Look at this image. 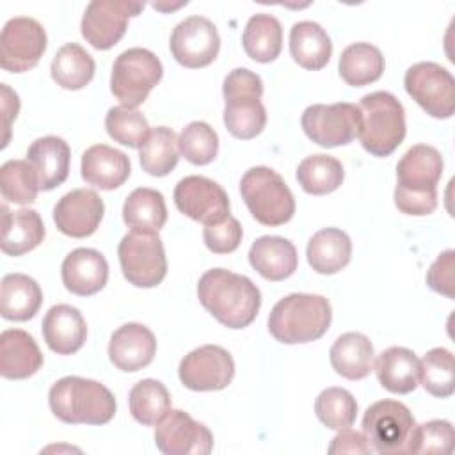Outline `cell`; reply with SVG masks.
<instances>
[{
    "mask_svg": "<svg viewBox=\"0 0 455 455\" xmlns=\"http://www.w3.org/2000/svg\"><path fill=\"white\" fill-rule=\"evenodd\" d=\"M128 405L135 421L151 427L169 412L171 395L160 380L142 379L130 389Z\"/></svg>",
    "mask_w": 455,
    "mask_h": 455,
    "instance_id": "cell-39",
    "label": "cell"
},
{
    "mask_svg": "<svg viewBox=\"0 0 455 455\" xmlns=\"http://www.w3.org/2000/svg\"><path fill=\"white\" fill-rule=\"evenodd\" d=\"M395 204L405 215H430L437 208V190L427 194H407L395 190Z\"/></svg>",
    "mask_w": 455,
    "mask_h": 455,
    "instance_id": "cell-48",
    "label": "cell"
},
{
    "mask_svg": "<svg viewBox=\"0 0 455 455\" xmlns=\"http://www.w3.org/2000/svg\"><path fill=\"white\" fill-rule=\"evenodd\" d=\"M181 384L192 391H219L231 384L235 361L219 345H203L188 352L178 366Z\"/></svg>",
    "mask_w": 455,
    "mask_h": 455,
    "instance_id": "cell-14",
    "label": "cell"
},
{
    "mask_svg": "<svg viewBox=\"0 0 455 455\" xmlns=\"http://www.w3.org/2000/svg\"><path fill=\"white\" fill-rule=\"evenodd\" d=\"M329 453H355V455H366V453H371V446L366 439L364 434L357 432V430H352L350 427L348 428H343L339 430L331 444H329Z\"/></svg>",
    "mask_w": 455,
    "mask_h": 455,
    "instance_id": "cell-49",
    "label": "cell"
},
{
    "mask_svg": "<svg viewBox=\"0 0 455 455\" xmlns=\"http://www.w3.org/2000/svg\"><path fill=\"white\" fill-rule=\"evenodd\" d=\"M414 418L398 400H379L363 416V434L379 453H405Z\"/></svg>",
    "mask_w": 455,
    "mask_h": 455,
    "instance_id": "cell-11",
    "label": "cell"
},
{
    "mask_svg": "<svg viewBox=\"0 0 455 455\" xmlns=\"http://www.w3.org/2000/svg\"><path fill=\"white\" fill-rule=\"evenodd\" d=\"M123 220L132 229H162L167 220V206L164 196L155 188H135L123 204Z\"/></svg>",
    "mask_w": 455,
    "mask_h": 455,
    "instance_id": "cell-36",
    "label": "cell"
},
{
    "mask_svg": "<svg viewBox=\"0 0 455 455\" xmlns=\"http://www.w3.org/2000/svg\"><path fill=\"white\" fill-rule=\"evenodd\" d=\"M0 89H2V114H4L2 148H5L9 142V135H11V123H12V119H16L18 110H20V100H18V94L7 84H2Z\"/></svg>",
    "mask_w": 455,
    "mask_h": 455,
    "instance_id": "cell-50",
    "label": "cell"
},
{
    "mask_svg": "<svg viewBox=\"0 0 455 455\" xmlns=\"http://www.w3.org/2000/svg\"><path fill=\"white\" fill-rule=\"evenodd\" d=\"M290 55L304 69H322L332 55L331 37L316 21H297L290 30Z\"/></svg>",
    "mask_w": 455,
    "mask_h": 455,
    "instance_id": "cell-32",
    "label": "cell"
},
{
    "mask_svg": "<svg viewBox=\"0 0 455 455\" xmlns=\"http://www.w3.org/2000/svg\"><path fill=\"white\" fill-rule=\"evenodd\" d=\"M249 263L261 277L268 281H283L297 270L299 256L290 240L265 235L252 242L249 249Z\"/></svg>",
    "mask_w": 455,
    "mask_h": 455,
    "instance_id": "cell-26",
    "label": "cell"
},
{
    "mask_svg": "<svg viewBox=\"0 0 455 455\" xmlns=\"http://www.w3.org/2000/svg\"><path fill=\"white\" fill-rule=\"evenodd\" d=\"M176 208L192 220L204 226L220 222L229 215V199L226 190L204 176H185L174 188Z\"/></svg>",
    "mask_w": 455,
    "mask_h": 455,
    "instance_id": "cell-17",
    "label": "cell"
},
{
    "mask_svg": "<svg viewBox=\"0 0 455 455\" xmlns=\"http://www.w3.org/2000/svg\"><path fill=\"white\" fill-rule=\"evenodd\" d=\"M103 213V199L94 190L75 188L57 201L53 220L60 233L71 238H85L98 229Z\"/></svg>",
    "mask_w": 455,
    "mask_h": 455,
    "instance_id": "cell-18",
    "label": "cell"
},
{
    "mask_svg": "<svg viewBox=\"0 0 455 455\" xmlns=\"http://www.w3.org/2000/svg\"><path fill=\"white\" fill-rule=\"evenodd\" d=\"M304 133L322 148L350 144L361 130V110L354 103H315L300 117Z\"/></svg>",
    "mask_w": 455,
    "mask_h": 455,
    "instance_id": "cell-9",
    "label": "cell"
},
{
    "mask_svg": "<svg viewBox=\"0 0 455 455\" xmlns=\"http://www.w3.org/2000/svg\"><path fill=\"white\" fill-rule=\"evenodd\" d=\"M43 304L39 284L25 274H7L0 284V315L5 320L27 322Z\"/></svg>",
    "mask_w": 455,
    "mask_h": 455,
    "instance_id": "cell-31",
    "label": "cell"
},
{
    "mask_svg": "<svg viewBox=\"0 0 455 455\" xmlns=\"http://www.w3.org/2000/svg\"><path fill=\"white\" fill-rule=\"evenodd\" d=\"M123 275L139 288L160 284L167 274V258L158 231L132 229L117 247Z\"/></svg>",
    "mask_w": 455,
    "mask_h": 455,
    "instance_id": "cell-8",
    "label": "cell"
},
{
    "mask_svg": "<svg viewBox=\"0 0 455 455\" xmlns=\"http://www.w3.org/2000/svg\"><path fill=\"white\" fill-rule=\"evenodd\" d=\"M46 50L43 25L28 16L11 18L0 34V66L11 73H23L37 66Z\"/></svg>",
    "mask_w": 455,
    "mask_h": 455,
    "instance_id": "cell-13",
    "label": "cell"
},
{
    "mask_svg": "<svg viewBox=\"0 0 455 455\" xmlns=\"http://www.w3.org/2000/svg\"><path fill=\"white\" fill-rule=\"evenodd\" d=\"M331 320L332 309L325 297L290 293L272 307L268 315V331L279 343H309L327 332Z\"/></svg>",
    "mask_w": 455,
    "mask_h": 455,
    "instance_id": "cell-3",
    "label": "cell"
},
{
    "mask_svg": "<svg viewBox=\"0 0 455 455\" xmlns=\"http://www.w3.org/2000/svg\"><path fill=\"white\" fill-rule=\"evenodd\" d=\"M0 192L7 203L30 204L36 201L39 183L28 160H7L0 167Z\"/></svg>",
    "mask_w": 455,
    "mask_h": 455,
    "instance_id": "cell-41",
    "label": "cell"
},
{
    "mask_svg": "<svg viewBox=\"0 0 455 455\" xmlns=\"http://www.w3.org/2000/svg\"><path fill=\"white\" fill-rule=\"evenodd\" d=\"M43 366V354L36 339L21 329L0 334V373L11 380L32 377Z\"/></svg>",
    "mask_w": 455,
    "mask_h": 455,
    "instance_id": "cell-25",
    "label": "cell"
},
{
    "mask_svg": "<svg viewBox=\"0 0 455 455\" xmlns=\"http://www.w3.org/2000/svg\"><path fill=\"white\" fill-rule=\"evenodd\" d=\"M160 59L146 48H128L112 64L110 91L130 108L142 105L151 89L162 80Z\"/></svg>",
    "mask_w": 455,
    "mask_h": 455,
    "instance_id": "cell-7",
    "label": "cell"
},
{
    "mask_svg": "<svg viewBox=\"0 0 455 455\" xmlns=\"http://www.w3.org/2000/svg\"><path fill=\"white\" fill-rule=\"evenodd\" d=\"M80 171L89 185L100 190H114L128 180L132 167L123 151L107 144H94L84 151Z\"/></svg>",
    "mask_w": 455,
    "mask_h": 455,
    "instance_id": "cell-24",
    "label": "cell"
},
{
    "mask_svg": "<svg viewBox=\"0 0 455 455\" xmlns=\"http://www.w3.org/2000/svg\"><path fill=\"white\" fill-rule=\"evenodd\" d=\"M443 176V156L428 144L409 148L396 164L395 190L407 194H427L437 190Z\"/></svg>",
    "mask_w": 455,
    "mask_h": 455,
    "instance_id": "cell-19",
    "label": "cell"
},
{
    "mask_svg": "<svg viewBox=\"0 0 455 455\" xmlns=\"http://www.w3.org/2000/svg\"><path fill=\"white\" fill-rule=\"evenodd\" d=\"M345 178L343 165L331 155L306 156L297 167V181L304 192L311 196H323L334 192Z\"/></svg>",
    "mask_w": 455,
    "mask_h": 455,
    "instance_id": "cell-37",
    "label": "cell"
},
{
    "mask_svg": "<svg viewBox=\"0 0 455 455\" xmlns=\"http://www.w3.org/2000/svg\"><path fill=\"white\" fill-rule=\"evenodd\" d=\"M155 444L165 455H208L213 450V435L188 412L169 409L156 423Z\"/></svg>",
    "mask_w": 455,
    "mask_h": 455,
    "instance_id": "cell-16",
    "label": "cell"
},
{
    "mask_svg": "<svg viewBox=\"0 0 455 455\" xmlns=\"http://www.w3.org/2000/svg\"><path fill=\"white\" fill-rule=\"evenodd\" d=\"M315 412L327 428L343 430L355 421L357 402L343 387H327L316 396Z\"/></svg>",
    "mask_w": 455,
    "mask_h": 455,
    "instance_id": "cell-43",
    "label": "cell"
},
{
    "mask_svg": "<svg viewBox=\"0 0 455 455\" xmlns=\"http://www.w3.org/2000/svg\"><path fill=\"white\" fill-rule=\"evenodd\" d=\"M339 76L352 87L377 82L384 73V55L370 43H352L339 55Z\"/></svg>",
    "mask_w": 455,
    "mask_h": 455,
    "instance_id": "cell-34",
    "label": "cell"
},
{
    "mask_svg": "<svg viewBox=\"0 0 455 455\" xmlns=\"http://www.w3.org/2000/svg\"><path fill=\"white\" fill-rule=\"evenodd\" d=\"M105 128L116 142L133 149H140L151 132L146 117L137 108L124 105L108 108L105 116Z\"/></svg>",
    "mask_w": 455,
    "mask_h": 455,
    "instance_id": "cell-42",
    "label": "cell"
},
{
    "mask_svg": "<svg viewBox=\"0 0 455 455\" xmlns=\"http://www.w3.org/2000/svg\"><path fill=\"white\" fill-rule=\"evenodd\" d=\"M245 53L256 62H272L283 48L281 21L267 12H258L249 18L242 34Z\"/></svg>",
    "mask_w": 455,
    "mask_h": 455,
    "instance_id": "cell-33",
    "label": "cell"
},
{
    "mask_svg": "<svg viewBox=\"0 0 455 455\" xmlns=\"http://www.w3.org/2000/svg\"><path fill=\"white\" fill-rule=\"evenodd\" d=\"M419 382L432 396H451L455 391L453 354L443 347L428 350L419 361Z\"/></svg>",
    "mask_w": 455,
    "mask_h": 455,
    "instance_id": "cell-40",
    "label": "cell"
},
{
    "mask_svg": "<svg viewBox=\"0 0 455 455\" xmlns=\"http://www.w3.org/2000/svg\"><path fill=\"white\" fill-rule=\"evenodd\" d=\"M140 167L151 176H167L180 160L178 137L167 126H156L149 132L144 146L140 148Z\"/></svg>",
    "mask_w": 455,
    "mask_h": 455,
    "instance_id": "cell-38",
    "label": "cell"
},
{
    "mask_svg": "<svg viewBox=\"0 0 455 455\" xmlns=\"http://www.w3.org/2000/svg\"><path fill=\"white\" fill-rule=\"evenodd\" d=\"M156 354L155 334L142 323H124L108 341V359L121 371L146 368Z\"/></svg>",
    "mask_w": 455,
    "mask_h": 455,
    "instance_id": "cell-20",
    "label": "cell"
},
{
    "mask_svg": "<svg viewBox=\"0 0 455 455\" xmlns=\"http://www.w3.org/2000/svg\"><path fill=\"white\" fill-rule=\"evenodd\" d=\"M55 418L69 425H105L116 414V398L98 380L69 375L57 380L48 393Z\"/></svg>",
    "mask_w": 455,
    "mask_h": 455,
    "instance_id": "cell-2",
    "label": "cell"
},
{
    "mask_svg": "<svg viewBox=\"0 0 455 455\" xmlns=\"http://www.w3.org/2000/svg\"><path fill=\"white\" fill-rule=\"evenodd\" d=\"M375 373L384 389L396 395H407L418 387L419 359L405 347H389L379 354Z\"/></svg>",
    "mask_w": 455,
    "mask_h": 455,
    "instance_id": "cell-28",
    "label": "cell"
},
{
    "mask_svg": "<svg viewBox=\"0 0 455 455\" xmlns=\"http://www.w3.org/2000/svg\"><path fill=\"white\" fill-rule=\"evenodd\" d=\"M453 267H455V251L448 249L437 256L427 272V284L450 299H453Z\"/></svg>",
    "mask_w": 455,
    "mask_h": 455,
    "instance_id": "cell-47",
    "label": "cell"
},
{
    "mask_svg": "<svg viewBox=\"0 0 455 455\" xmlns=\"http://www.w3.org/2000/svg\"><path fill=\"white\" fill-rule=\"evenodd\" d=\"M142 9L140 2L92 0L84 11L80 32L92 48L108 50L124 36L128 20L139 16Z\"/></svg>",
    "mask_w": 455,
    "mask_h": 455,
    "instance_id": "cell-12",
    "label": "cell"
},
{
    "mask_svg": "<svg viewBox=\"0 0 455 455\" xmlns=\"http://www.w3.org/2000/svg\"><path fill=\"white\" fill-rule=\"evenodd\" d=\"M240 194L251 215L263 226L286 224L295 213L291 190L270 167L247 169L240 180Z\"/></svg>",
    "mask_w": 455,
    "mask_h": 455,
    "instance_id": "cell-6",
    "label": "cell"
},
{
    "mask_svg": "<svg viewBox=\"0 0 455 455\" xmlns=\"http://www.w3.org/2000/svg\"><path fill=\"white\" fill-rule=\"evenodd\" d=\"M94 59L78 43H66L60 46L52 60V78L68 91L84 89L94 76Z\"/></svg>",
    "mask_w": 455,
    "mask_h": 455,
    "instance_id": "cell-35",
    "label": "cell"
},
{
    "mask_svg": "<svg viewBox=\"0 0 455 455\" xmlns=\"http://www.w3.org/2000/svg\"><path fill=\"white\" fill-rule=\"evenodd\" d=\"M242 226L233 215H228L220 222L208 224L203 229L204 245L215 254H228L236 251L242 242Z\"/></svg>",
    "mask_w": 455,
    "mask_h": 455,
    "instance_id": "cell-46",
    "label": "cell"
},
{
    "mask_svg": "<svg viewBox=\"0 0 455 455\" xmlns=\"http://www.w3.org/2000/svg\"><path fill=\"white\" fill-rule=\"evenodd\" d=\"M169 48L176 62L197 69L215 60L220 50V36L208 18L188 16L172 28Z\"/></svg>",
    "mask_w": 455,
    "mask_h": 455,
    "instance_id": "cell-15",
    "label": "cell"
},
{
    "mask_svg": "<svg viewBox=\"0 0 455 455\" xmlns=\"http://www.w3.org/2000/svg\"><path fill=\"white\" fill-rule=\"evenodd\" d=\"M306 256L315 272L323 275L336 274L350 261V236L338 228H323L309 238Z\"/></svg>",
    "mask_w": 455,
    "mask_h": 455,
    "instance_id": "cell-30",
    "label": "cell"
},
{
    "mask_svg": "<svg viewBox=\"0 0 455 455\" xmlns=\"http://www.w3.org/2000/svg\"><path fill=\"white\" fill-rule=\"evenodd\" d=\"M60 277L68 291L89 297L103 290L107 284L108 263L100 251L78 247L64 258Z\"/></svg>",
    "mask_w": 455,
    "mask_h": 455,
    "instance_id": "cell-21",
    "label": "cell"
},
{
    "mask_svg": "<svg viewBox=\"0 0 455 455\" xmlns=\"http://www.w3.org/2000/svg\"><path fill=\"white\" fill-rule=\"evenodd\" d=\"M407 94L432 117L448 119L455 112V80L435 62L412 64L403 76Z\"/></svg>",
    "mask_w": 455,
    "mask_h": 455,
    "instance_id": "cell-10",
    "label": "cell"
},
{
    "mask_svg": "<svg viewBox=\"0 0 455 455\" xmlns=\"http://www.w3.org/2000/svg\"><path fill=\"white\" fill-rule=\"evenodd\" d=\"M453 427L446 419H430L421 425H414L405 453L432 455V453H450L453 450Z\"/></svg>",
    "mask_w": 455,
    "mask_h": 455,
    "instance_id": "cell-45",
    "label": "cell"
},
{
    "mask_svg": "<svg viewBox=\"0 0 455 455\" xmlns=\"http://www.w3.org/2000/svg\"><path fill=\"white\" fill-rule=\"evenodd\" d=\"M329 361L338 375L348 380H361L373 370L375 350L364 334L345 332L332 343Z\"/></svg>",
    "mask_w": 455,
    "mask_h": 455,
    "instance_id": "cell-27",
    "label": "cell"
},
{
    "mask_svg": "<svg viewBox=\"0 0 455 455\" xmlns=\"http://www.w3.org/2000/svg\"><path fill=\"white\" fill-rule=\"evenodd\" d=\"M178 149L190 164L206 165L213 162L219 153V137L208 123L192 121L181 130Z\"/></svg>",
    "mask_w": 455,
    "mask_h": 455,
    "instance_id": "cell-44",
    "label": "cell"
},
{
    "mask_svg": "<svg viewBox=\"0 0 455 455\" xmlns=\"http://www.w3.org/2000/svg\"><path fill=\"white\" fill-rule=\"evenodd\" d=\"M197 299L228 329L251 325L261 306L259 288L249 277L226 268H212L199 277Z\"/></svg>",
    "mask_w": 455,
    "mask_h": 455,
    "instance_id": "cell-1",
    "label": "cell"
},
{
    "mask_svg": "<svg viewBox=\"0 0 455 455\" xmlns=\"http://www.w3.org/2000/svg\"><path fill=\"white\" fill-rule=\"evenodd\" d=\"M27 160L36 171L39 190H53L62 185L69 174L71 149L64 139L46 135L28 146Z\"/></svg>",
    "mask_w": 455,
    "mask_h": 455,
    "instance_id": "cell-22",
    "label": "cell"
},
{
    "mask_svg": "<svg viewBox=\"0 0 455 455\" xmlns=\"http://www.w3.org/2000/svg\"><path fill=\"white\" fill-rule=\"evenodd\" d=\"M2 251L9 256H21L36 249L44 238V224L36 210L21 208L9 212L2 206Z\"/></svg>",
    "mask_w": 455,
    "mask_h": 455,
    "instance_id": "cell-29",
    "label": "cell"
},
{
    "mask_svg": "<svg viewBox=\"0 0 455 455\" xmlns=\"http://www.w3.org/2000/svg\"><path fill=\"white\" fill-rule=\"evenodd\" d=\"M359 140L373 156H389L405 139L403 105L387 91H375L361 98Z\"/></svg>",
    "mask_w": 455,
    "mask_h": 455,
    "instance_id": "cell-5",
    "label": "cell"
},
{
    "mask_svg": "<svg viewBox=\"0 0 455 455\" xmlns=\"http://www.w3.org/2000/svg\"><path fill=\"white\" fill-rule=\"evenodd\" d=\"M224 124L228 132L242 140L254 139L267 124V110L261 103L263 82L247 68H235L222 84Z\"/></svg>",
    "mask_w": 455,
    "mask_h": 455,
    "instance_id": "cell-4",
    "label": "cell"
},
{
    "mask_svg": "<svg viewBox=\"0 0 455 455\" xmlns=\"http://www.w3.org/2000/svg\"><path fill=\"white\" fill-rule=\"evenodd\" d=\"M43 338L59 355L78 352L87 338V323L82 313L69 304H57L43 318Z\"/></svg>",
    "mask_w": 455,
    "mask_h": 455,
    "instance_id": "cell-23",
    "label": "cell"
}]
</instances>
